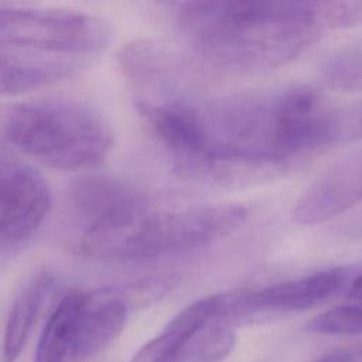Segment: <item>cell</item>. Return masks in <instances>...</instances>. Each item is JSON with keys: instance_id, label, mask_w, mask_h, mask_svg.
Segmentation results:
<instances>
[{"instance_id": "6da1fadb", "label": "cell", "mask_w": 362, "mask_h": 362, "mask_svg": "<svg viewBox=\"0 0 362 362\" xmlns=\"http://www.w3.org/2000/svg\"><path fill=\"white\" fill-rule=\"evenodd\" d=\"M180 171L214 182L272 177L337 144V109L296 85L209 98L164 93L137 100Z\"/></svg>"}, {"instance_id": "7a4b0ae2", "label": "cell", "mask_w": 362, "mask_h": 362, "mask_svg": "<svg viewBox=\"0 0 362 362\" xmlns=\"http://www.w3.org/2000/svg\"><path fill=\"white\" fill-rule=\"evenodd\" d=\"M324 1L174 3L173 18L187 45L208 64L235 74L283 66L325 30Z\"/></svg>"}, {"instance_id": "3957f363", "label": "cell", "mask_w": 362, "mask_h": 362, "mask_svg": "<svg viewBox=\"0 0 362 362\" xmlns=\"http://www.w3.org/2000/svg\"><path fill=\"white\" fill-rule=\"evenodd\" d=\"M247 209L235 204L156 211L150 206L106 228L82 232L76 249L103 262H143L206 246L239 229Z\"/></svg>"}, {"instance_id": "277c9868", "label": "cell", "mask_w": 362, "mask_h": 362, "mask_svg": "<svg viewBox=\"0 0 362 362\" xmlns=\"http://www.w3.org/2000/svg\"><path fill=\"white\" fill-rule=\"evenodd\" d=\"M1 132L23 154L65 171L96 167L113 146L105 116L92 105L69 98L13 105L3 115Z\"/></svg>"}, {"instance_id": "5b68a950", "label": "cell", "mask_w": 362, "mask_h": 362, "mask_svg": "<svg viewBox=\"0 0 362 362\" xmlns=\"http://www.w3.org/2000/svg\"><path fill=\"white\" fill-rule=\"evenodd\" d=\"M110 41L109 23L92 13L0 6V48L89 65Z\"/></svg>"}, {"instance_id": "8992f818", "label": "cell", "mask_w": 362, "mask_h": 362, "mask_svg": "<svg viewBox=\"0 0 362 362\" xmlns=\"http://www.w3.org/2000/svg\"><path fill=\"white\" fill-rule=\"evenodd\" d=\"M45 180L27 164L1 156L0 160V250L1 257L24 246L41 228L51 209Z\"/></svg>"}, {"instance_id": "52a82bcc", "label": "cell", "mask_w": 362, "mask_h": 362, "mask_svg": "<svg viewBox=\"0 0 362 362\" xmlns=\"http://www.w3.org/2000/svg\"><path fill=\"white\" fill-rule=\"evenodd\" d=\"M355 274L354 264H342L260 288L228 293L230 321L308 310L349 287Z\"/></svg>"}, {"instance_id": "ba28073f", "label": "cell", "mask_w": 362, "mask_h": 362, "mask_svg": "<svg viewBox=\"0 0 362 362\" xmlns=\"http://www.w3.org/2000/svg\"><path fill=\"white\" fill-rule=\"evenodd\" d=\"M362 202V148L349 153L325 170L298 198L293 219L317 225Z\"/></svg>"}, {"instance_id": "9c48e42d", "label": "cell", "mask_w": 362, "mask_h": 362, "mask_svg": "<svg viewBox=\"0 0 362 362\" xmlns=\"http://www.w3.org/2000/svg\"><path fill=\"white\" fill-rule=\"evenodd\" d=\"M69 197L75 215L83 222V232L119 223L150 206L136 187L103 174L75 180Z\"/></svg>"}, {"instance_id": "30bf717a", "label": "cell", "mask_w": 362, "mask_h": 362, "mask_svg": "<svg viewBox=\"0 0 362 362\" xmlns=\"http://www.w3.org/2000/svg\"><path fill=\"white\" fill-rule=\"evenodd\" d=\"M167 327L177 334L168 362H222L236 345L232 325L211 320V310L204 298L181 310Z\"/></svg>"}, {"instance_id": "8fae6325", "label": "cell", "mask_w": 362, "mask_h": 362, "mask_svg": "<svg viewBox=\"0 0 362 362\" xmlns=\"http://www.w3.org/2000/svg\"><path fill=\"white\" fill-rule=\"evenodd\" d=\"M129 320V301L116 288L82 290L76 320L75 362L103 352L122 334Z\"/></svg>"}, {"instance_id": "7c38bea8", "label": "cell", "mask_w": 362, "mask_h": 362, "mask_svg": "<svg viewBox=\"0 0 362 362\" xmlns=\"http://www.w3.org/2000/svg\"><path fill=\"white\" fill-rule=\"evenodd\" d=\"M86 64L48 59L0 48L3 95H18L66 79L86 68Z\"/></svg>"}, {"instance_id": "4fadbf2b", "label": "cell", "mask_w": 362, "mask_h": 362, "mask_svg": "<svg viewBox=\"0 0 362 362\" xmlns=\"http://www.w3.org/2000/svg\"><path fill=\"white\" fill-rule=\"evenodd\" d=\"M55 284L54 274L42 270L33 276L16 296L4 328L3 362H16Z\"/></svg>"}, {"instance_id": "5bb4252c", "label": "cell", "mask_w": 362, "mask_h": 362, "mask_svg": "<svg viewBox=\"0 0 362 362\" xmlns=\"http://www.w3.org/2000/svg\"><path fill=\"white\" fill-rule=\"evenodd\" d=\"M81 298L82 290H71L59 298L41 331L34 362H75Z\"/></svg>"}, {"instance_id": "9a60e30c", "label": "cell", "mask_w": 362, "mask_h": 362, "mask_svg": "<svg viewBox=\"0 0 362 362\" xmlns=\"http://www.w3.org/2000/svg\"><path fill=\"white\" fill-rule=\"evenodd\" d=\"M327 83L342 92L362 90V51L344 49L327 58L322 64Z\"/></svg>"}, {"instance_id": "2e32d148", "label": "cell", "mask_w": 362, "mask_h": 362, "mask_svg": "<svg viewBox=\"0 0 362 362\" xmlns=\"http://www.w3.org/2000/svg\"><path fill=\"white\" fill-rule=\"evenodd\" d=\"M307 328L322 335H361L362 303L329 308L310 320Z\"/></svg>"}, {"instance_id": "e0dca14e", "label": "cell", "mask_w": 362, "mask_h": 362, "mask_svg": "<svg viewBox=\"0 0 362 362\" xmlns=\"http://www.w3.org/2000/svg\"><path fill=\"white\" fill-rule=\"evenodd\" d=\"M325 28H351L362 25V1H324Z\"/></svg>"}, {"instance_id": "ac0fdd59", "label": "cell", "mask_w": 362, "mask_h": 362, "mask_svg": "<svg viewBox=\"0 0 362 362\" xmlns=\"http://www.w3.org/2000/svg\"><path fill=\"white\" fill-rule=\"evenodd\" d=\"M362 140V99L337 109V143Z\"/></svg>"}, {"instance_id": "d6986e66", "label": "cell", "mask_w": 362, "mask_h": 362, "mask_svg": "<svg viewBox=\"0 0 362 362\" xmlns=\"http://www.w3.org/2000/svg\"><path fill=\"white\" fill-rule=\"evenodd\" d=\"M348 297L352 300H362V272L358 273L349 284Z\"/></svg>"}, {"instance_id": "ffe728a7", "label": "cell", "mask_w": 362, "mask_h": 362, "mask_svg": "<svg viewBox=\"0 0 362 362\" xmlns=\"http://www.w3.org/2000/svg\"><path fill=\"white\" fill-rule=\"evenodd\" d=\"M317 362H354V359L345 352H332L320 358Z\"/></svg>"}, {"instance_id": "44dd1931", "label": "cell", "mask_w": 362, "mask_h": 362, "mask_svg": "<svg viewBox=\"0 0 362 362\" xmlns=\"http://www.w3.org/2000/svg\"><path fill=\"white\" fill-rule=\"evenodd\" d=\"M361 362H362V359H361Z\"/></svg>"}]
</instances>
